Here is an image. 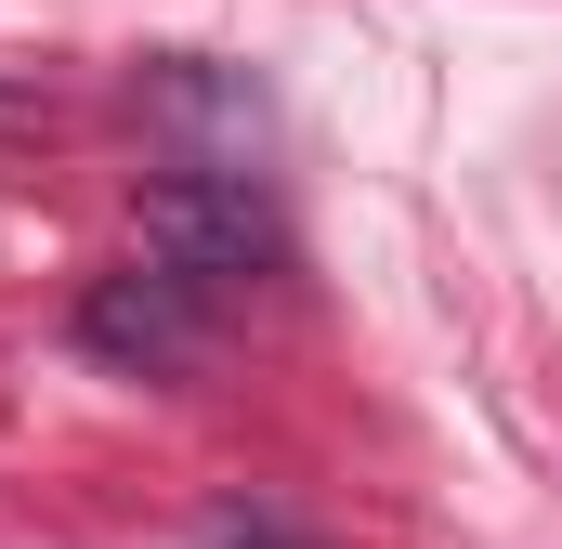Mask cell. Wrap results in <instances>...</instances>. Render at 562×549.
<instances>
[{
    "mask_svg": "<svg viewBox=\"0 0 562 549\" xmlns=\"http://www.w3.org/2000/svg\"><path fill=\"white\" fill-rule=\"evenodd\" d=\"M144 262H170L183 288H262L288 274V223L262 210V183L249 170H210V157H183V170H157L144 183Z\"/></svg>",
    "mask_w": 562,
    "mask_h": 549,
    "instance_id": "1",
    "label": "cell"
},
{
    "mask_svg": "<svg viewBox=\"0 0 562 549\" xmlns=\"http://www.w3.org/2000/svg\"><path fill=\"white\" fill-rule=\"evenodd\" d=\"M79 340L132 380H196L210 367V288H183L170 262H132V274H92L79 288Z\"/></svg>",
    "mask_w": 562,
    "mask_h": 549,
    "instance_id": "2",
    "label": "cell"
}]
</instances>
